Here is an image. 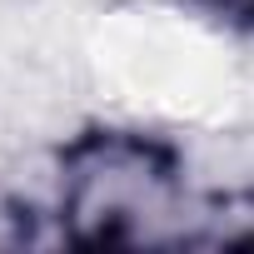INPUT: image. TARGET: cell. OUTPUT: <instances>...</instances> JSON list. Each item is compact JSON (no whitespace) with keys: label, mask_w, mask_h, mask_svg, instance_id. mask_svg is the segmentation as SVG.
Masks as SVG:
<instances>
[{"label":"cell","mask_w":254,"mask_h":254,"mask_svg":"<svg viewBox=\"0 0 254 254\" xmlns=\"http://www.w3.org/2000/svg\"><path fill=\"white\" fill-rule=\"evenodd\" d=\"M185 204V155L165 135L85 125L55 150V214L75 249L170 244Z\"/></svg>","instance_id":"6da1fadb"},{"label":"cell","mask_w":254,"mask_h":254,"mask_svg":"<svg viewBox=\"0 0 254 254\" xmlns=\"http://www.w3.org/2000/svg\"><path fill=\"white\" fill-rule=\"evenodd\" d=\"M170 244H190V249H234V244H254V185L214 190V194L185 204V214H180Z\"/></svg>","instance_id":"7a4b0ae2"},{"label":"cell","mask_w":254,"mask_h":254,"mask_svg":"<svg viewBox=\"0 0 254 254\" xmlns=\"http://www.w3.org/2000/svg\"><path fill=\"white\" fill-rule=\"evenodd\" d=\"M190 10L209 15L214 25L224 30H239V35H254V0H185Z\"/></svg>","instance_id":"3957f363"}]
</instances>
